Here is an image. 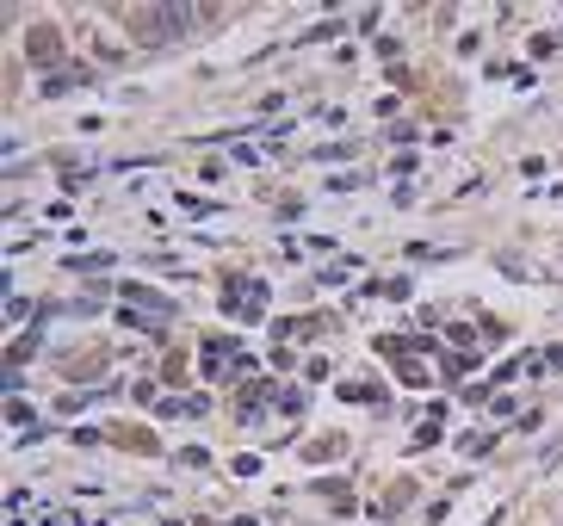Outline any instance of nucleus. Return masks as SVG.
<instances>
[{"mask_svg": "<svg viewBox=\"0 0 563 526\" xmlns=\"http://www.w3.org/2000/svg\"><path fill=\"white\" fill-rule=\"evenodd\" d=\"M25 50H31V62H44V69H50V62H56V56H62V37H56V31H50V25H37V31H31V37H25Z\"/></svg>", "mask_w": 563, "mask_h": 526, "instance_id": "nucleus-1", "label": "nucleus"}, {"mask_svg": "<svg viewBox=\"0 0 563 526\" xmlns=\"http://www.w3.org/2000/svg\"><path fill=\"white\" fill-rule=\"evenodd\" d=\"M125 297H131V310H149V316H173V297H161V291H149V285H125Z\"/></svg>", "mask_w": 563, "mask_h": 526, "instance_id": "nucleus-2", "label": "nucleus"}, {"mask_svg": "<svg viewBox=\"0 0 563 526\" xmlns=\"http://www.w3.org/2000/svg\"><path fill=\"white\" fill-rule=\"evenodd\" d=\"M205 366H211V378H236V366H229V341H223V335L205 341Z\"/></svg>", "mask_w": 563, "mask_h": 526, "instance_id": "nucleus-3", "label": "nucleus"}, {"mask_svg": "<svg viewBox=\"0 0 563 526\" xmlns=\"http://www.w3.org/2000/svg\"><path fill=\"white\" fill-rule=\"evenodd\" d=\"M261 310H267V285H242V316L261 322Z\"/></svg>", "mask_w": 563, "mask_h": 526, "instance_id": "nucleus-4", "label": "nucleus"}, {"mask_svg": "<svg viewBox=\"0 0 563 526\" xmlns=\"http://www.w3.org/2000/svg\"><path fill=\"white\" fill-rule=\"evenodd\" d=\"M409 502H415V483H397V490H390V496L378 502V514L390 521V514H397V508H409Z\"/></svg>", "mask_w": 563, "mask_h": 526, "instance_id": "nucleus-5", "label": "nucleus"}]
</instances>
